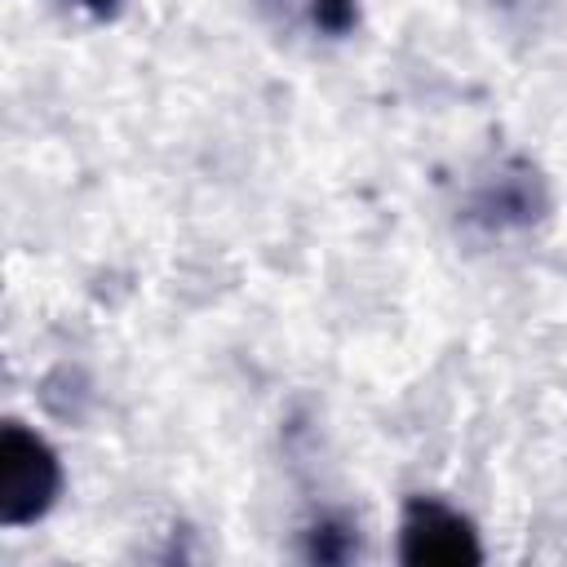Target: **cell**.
Instances as JSON below:
<instances>
[{
	"label": "cell",
	"mask_w": 567,
	"mask_h": 567,
	"mask_svg": "<svg viewBox=\"0 0 567 567\" xmlns=\"http://www.w3.org/2000/svg\"><path fill=\"white\" fill-rule=\"evenodd\" d=\"M306 18L319 35L346 40L359 27V0H306Z\"/></svg>",
	"instance_id": "cell-6"
},
{
	"label": "cell",
	"mask_w": 567,
	"mask_h": 567,
	"mask_svg": "<svg viewBox=\"0 0 567 567\" xmlns=\"http://www.w3.org/2000/svg\"><path fill=\"white\" fill-rule=\"evenodd\" d=\"M554 208L545 173L527 155H505L496 159L461 199V226L483 239H505V235H527L536 230Z\"/></svg>",
	"instance_id": "cell-1"
},
{
	"label": "cell",
	"mask_w": 567,
	"mask_h": 567,
	"mask_svg": "<svg viewBox=\"0 0 567 567\" xmlns=\"http://www.w3.org/2000/svg\"><path fill=\"white\" fill-rule=\"evenodd\" d=\"M492 4H501V9H518V4H527V0H492Z\"/></svg>",
	"instance_id": "cell-9"
},
{
	"label": "cell",
	"mask_w": 567,
	"mask_h": 567,
	"mask_svg": "<svg viewBox=\"0 0 567 567\" xmlns=\"http://www.w3.org/2000/svg\"><path fill=\"white\" fill-rule=\"evenodd\" d=\"M71 9H80V13H89L93 22H111V18H120L124 13V4L128 0H66Z\"/></svg>",
	"instance_id": "cell-7"
},
{
	"label": "cell",
	"mask_w": 567,
	"mask_h": 567,
	"mask_svg": "<svg viewBox=\"0 0 567 567\" xmlns=\"http://www.w3.org/2000/svg\"><path fill=\"white\" fill-rule=\"evenodd\" d=\"M301 558L306 563H328V567H341L350 558H359V527L350 514H315L306 527H301Z\"/></svg>",
	"instance_id": "cell-4"
},
{
	"label": "cell",
	"mask_w": 567,
	"mask_h": 567,
	"mask_svg": "<svg viewBox=\"0 0 567 567\" xmlns=\"http://www.w3.org/2000/svg\"><path fill=\"white\" fill-rule=\"evenodd\" d=\"M40 399H44V408H49L53 416H62V421H84V408H89V399H93V381L84 377V368L58 363V368L44 377Z\"/></svg>",
	"instance_id": "cell-5"
},
{
	"label": "cell",
	"mask_w": 567,
	"mask_h": 567,
	"mask_svg": "<svg viewBox=\"0 0 567 567\" xmlns=\"http://www.w3.org/2000/svg\"><path fill=\"white\" fill-rule=\"evenodd\" d=\"M399 558L408 567H474L483 540L470 514L439 496H408L399 514Z\"/></svg>",
	"instance_id": "cell-3"
},
{
	"label": "cell",
	"mask_w": 567,
	"mask_h": 567,
	"mask_svg": "<svg viewBox=\"0 0 567 567\" xmlns=\"http://www.w3.org/2000/svg\"><path fill=\"white\" fill-rule=\"evenodd\" d=\"M257 9H261L270 22H279V27H288V22L297 18V0H257Z\"/></svg>",
	"instance_id": "cell-8"
},
{
	"label": "cell",
	"mask_w": 567,
	"mask_h": 567,
	"mask_svg": "<svg viewBox=\"0 0 567 567\" xmlns=\"http://www.w3.org/2000/svg\"><path fill=\"white\" fill-rule=\"evenodd\" d=\"M62 496V461L53 443L22 425H0V523L4 527H31L40 523Z\"/></svg>",
	"instance_id": "cell-2"
}]
</instances>
